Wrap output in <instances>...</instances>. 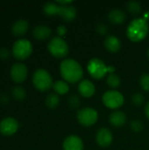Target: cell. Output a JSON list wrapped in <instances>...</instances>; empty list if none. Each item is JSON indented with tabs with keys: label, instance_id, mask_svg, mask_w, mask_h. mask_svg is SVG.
I'll return each mask as SVG.
<instances>
[{
	"label": "cell",
	"instance_id": "cell-1",
	"mask_svg": "<svg viewBox=\"0 0 149 150\" xmlns=\"http://www.w3.org/2000/svg\"><path fill=\"white\" fill-rule=\"evenodd\" d=\"M61 76L69 83H76L83 77V70L82 66L73 59H65L60 65Z\"/></svg>",
	"mask_w": 149,
	"mask_h": 150
},
{
	"label": "cell",
	"instance_id": "cell-2",
	"mask_svg": "<svg viewBox=\"0 0 149 150\" xmlns=\"http://www.w3.org/2000/svg\"><path fill=\"white\" fill-rule=\"evenodd\" d=\"M148 24L143 18L133 19L126 29V35L132 41L139 42L146 38L148 33Z\"/></svg>",
	"mask_w": 149,
	"mask_h": 150
},
{
	"label": "cell",
	"instance_id": "cell-3",
	"mask_svg": "<svg viewBox=\"0 0 149 150\" xmlns=\"http://www.w3.org/2000/svg\"><path fill=\"white\" fill-rule=\"evenodd\" d=\"M32 83L40 91H47L53 86L51 75L44 69H38L32 76Z\"/></svg>",
	"mask_w": 149,
	"mask_h": 150
},
{
	"label": "cell",
	"instance_id": "cell-4",
	"mask_svg": "<svg viewBox=\"0 0 149 150\" xmlns=\"http://www.w3.org/2000/svg\"><path fill=\"white\" fill-rule=\"evenodd\" d=\"M32 52V45L26 39H19L16 40L12 46V55L18 60H25L28 58Z\"/></svg>",
	"mask_w": 149,
	"mask_h": 150
},
{
	"label": "cell",
	"instance_id": "cell-5",
	"mask_svg": "<svg viewBox=\"0 0 149 150\" xmlns=\"http://www.w3.org/2000/svg\"><path fill=\"white\" fill-rule=\"evenodd\" d=\"M47 48L50 54L57 58H63L68 54V46L67 42L59 36L52 38L47 45Z\"/></svg>",
	"mask_w": 149,
	"mask_h": 150
},
{
	"label": "cell",
	"instance_id": "cell-6",
	"mask_svg": "<svg viewBox=\"0 0 149 150\" xmlns=\"http://www.w3.org/2000/svg\"><path fill=\"white\" fill-rule=\"evenodd\" d=\"M87 69L90 76L95 79H100L104 77L108 72V67L101 59L98 58H92L90 60Z\"/></svg>",
	"mask_w": 149,
	"mask_h": 150
},
{
	"label": "cell",
	"instance_id": "cell-7",
	"mask_svg": "<svg viewBox=\"0 0 149 150\" xmlns=\"http://www.w3.org/2000/svg\"><path fill=\"white\" fill-rule=\"evenodd\" d=\"M76 117L78 122L81 125L84 127H90L97 122L98 119V114L95 109L90 107H85L78 111Z\"/></svg>",
	"mask_w": 149,
	"mask_h": 150
},
{
	"label": "cell",
	"instance_id": "cell-8",
	"mask_svg": "<svg viewBox=\"0 0 149 150\" xmlns=\"http://www.w3.org/2000/svg\"><path fill=\"white\" fill-rule=\"evenodd\" d=\"M103 103L110 109H116L124 104L123 95L117 91H108L103 95Z\"/></svg>",
	"mask_w": 149,
	"mask_h": 150
},
{
	"label": "cell",
	"instance_id": "cell-9",
	"mask_svg": "<svg viewBox=\"0 0 149 150\" xmlns=\"http://www.w3.org/2000/svg\"><path fill=\"white\" fill-rule=\"evenodd\" d=\"M19 127L18 120L11 117L4 118L0 122V133L5 136L13 135Z\"/></svg>",
	"mask_w": 149,
	"mask_h": 150
},
{
	"label": "cell",
	"instance_id": "cell-10",
	"mask_svg": "<svg viewBox=\"0 0 149 150\" xmlns=\"http://www.w3.org/2000/svg\"><path fill=\"white\" fill-rule=\"evenodd\" d=\"M27 74H28L27 67L24 63H20V62L14 63L10 70L11 78L16 83L24 82L27 77Z\"/></svg>",
	"mask_w": 149,
	"mask_h": 150
},
{
	"label": "cell",
	"instance_id": "cell-11",
	"mask_svg": "<svg viewBox=\"0 0 149 150\" xmlns=\"http://www.w3.org/2000/svg\"><path fill=\"white\" fill-rule=\"evenodd\" d=\"M112 139H113V136H112L111 130L106 127L100 128L97 131V135H96V141L97 144L102 148H106L110 146L111 143L112 142Z\"/></svg>",
	"mask_w": 149,
	"mask_h": 150
},
{
	"label": "cell",
	"instance_id": "cell-12",
	"mask_svg": "<svg viewBox=\"0 0 149 150\" xmlns=\"http://www.w3.org/2000/svg\"><path fill=\"white\" fill-rule=\"evenodd\" d=\"M62 148L63 150H83V142L80 137L69 135L64 140Z\"/></svg>",
	"mask_w": 149,
	"mask_h": 150
},
{
	"label": "cell",
	"instance_id": "cell-13",
	"mask_svg": "<svg viewBox=\"0 0 149 150\" xmlns=\"http://www.w3.org/2000/svg\"><path fill=\"white\" fill-rule=\"evenodd\" d=\"M58 15H60L66 22H70L76 17V8L71 4L60 5Z\"/></svg>",
	"mask_w": 149,
	"mask_h": 150
},
{
	"label": "cell",
	"instance_id": "cell-14",
	"mask_svg": "<svg viewBox=\"0 0 149 150\" xmlns=\"http://www.w3.org/2000/svg\"><path fill=\"white\" fill-rule=\"evenodd\" d=\"M78 91L83 97L90 98L91 96L94 95V93L96 91V88H95V85L93 84L92 82H90V80L85 79V80H83L79 83Z\"/></svg>",
	"mask_w": 149,
	"mask_h": 150
},
{
	"label": "cell",
	"instance_id": "cell-15",
	"mask_svg": "<svg viewBox=\"0 0 149 150\" xmlns=\"http://www.w3.org/2000/svg\"><path fill=\"white\" fill-rule=\"evenodd\" d=\"M105 47L108 51L116 53L121 48V41L117 36L109 35L105 40Z\"/></svg>",
	"mask_w": 149,
	"mask_h": 150
},
{
	"label": "cell",
	"instance_id": "cell-16",
	"mask_svg": "<svg viewBox=\"0 0 149 150\" xmlns=\"http://www.w3.org/2000/svg\"><path fill=\"white\" fill-rule=\"evenodd\" d=\"M52 33V30L44 25H40L34 27L32 31V35L35 39L40 40H47V38L50 37Z\"/></svg>",
	"mask_w": 149,
	"mask_h": 150
},
{
	"label": "cell",
	"instance_id": "cell-17",
	"mask_svg": "<svg viewBox=\"0 0 149 150\" xmlns=\"http://www.w3.org/2000/svg\"><path fill=\"white\" fill-rule=\"evenodd\" d=\"M110 123L115 127H120L124 126L126 122V116L123 112L116 111L111 113L109 117Z\"/></svg>",
	"mask_w": 149,
	"mask_h": 150
},
{
	"label": "cell",
	"instance_id": "cell-18",
	"mask_svg": "<svg viewBox=\"0 0 149 150\" xmlns=\"http://www.w3.org/2000/svg\"><path fill=\"white\" fill-rule=\"evenodd\" d=\"M29 28V24L28 21L25 19H18L17 20L12 27H11V32L15 36H22L24 35Z\"/></svg>",
	"mask_w": 149,
	"mask_h": 150
},
{
	"label": "cell",
	"instance_id": "cell-19",
	"mask_svg": "<svg viewBox=\"0 0 149 150\" xmlns=\"http://www.w3.org/2000/svg\"><path fill=\"white\" fill-rule=\"evenodd\" d=\"M126 13L120 9H112L108 13V19L110 20V22L116 25L122 24L126 20Z\"/></svg>",
	"mask_w": 149,
	"mask_h": 150
},
{
	"label": "cell",
	"instance_id": "cell-20",
	"mask_svg": "<svg viewBox=\"0 0 149 150\" xmlns=\"http://www.w3.org/2000/svg\"><path fill=\"white\" fill-rule=\"evenodd\" d=\"M59 7L60 5L56 3L47 2L43 5V11L48 16H54L59 13Z\"/></svg>",
	"mask_w": 149,
	"mask_h": 150
},
{
	"label": "cell",
	"instance_id": "cell-21",
	"mask_svg": "<svg viewBox=\"0 0 149 150\" xmlns=\"http://www.w3.org/2000/svg\"><path fill=\"white\" fill-rule=\"evenodd\" d=\"M53 88H54V91L56 92V94H59V95H64V94L68 93V91H69L68 84L66 82L61 81V80L54 82L53 84Z\"/></svg>",
	"mask_w": 149,
	"mask_h": 150
},
{
	"label": "cell",
	"instance_id": "cell-22",
	"mask_svg": "<svg viewBox=\"0 0 149 150\" xmlns=\"http://www.w3.org/2000/svg\"><path fill=\"white\" fill-rule=\"evenodd\" d=\"M46 105L50 109H54L59 105L60 103V98L59 95L56 93H50L47 96L45 100Z\"/></svg>",
	"mask_w": 149,
	"mask_h": 150
},
{
	"label": "cell",
	"instance_id": "cell-23",
	"mask_svg": "<svg viewBox=\"0 0 149 150\" xmlns=\"http://www.w3.org/2000/svg\"><path fill=\"white\" fill-rule=\"evenodd\" d=\"M126 8L133 15H138L141 12V4L138 1H129L126 4Z\"/></svg>",
	"mask_w": 149,
	"mask_h": 150
},
{
	"label": "cell",
	"instance_id": "cell-24",
	"mask_svg": "<svg viewBox=\"0 0 149 150\" xmlns=\"http://www.w3.org/2000/svg\"><path fill=\"white\" fill-rule=\"evenodd\" d=\"M11 93H12V96L13 98L16 99V100H24L26 97V92H25V90L21 87V86H15L13 87L12 91H11Z\"/></svg>",
	"mask_w": 149,
	"mask_h": 150
},
{
	"label": "cell",
	"instance_id": "cell-25",
	"mask_svg": "<svg viewBox=\"0 0 149 150\" xmlns=\"http://www.w3.org/2000/svg\"><path fill=\"white\" fill-rule=\"evenodd\" d=\"M107 84L112 87V88H118L119 85H120V83H121V80H120V77L116 75V74H110L107 77Z\"/></svg>",
	"mask_w": 149,
	"mask_h": 150
},
{
	"label": "cell",
	"instance_id": "cell-26",
	"mask_svg": "<svg viewBox=\"0 0 149 150\" xmlns=\"http://www.w3.org/2000/svg\"><path fill=\"white\" fill-rule=\"evenodd\" d=\"M145 98L141 93H135L132 96V102L136 106H141L144 104Z\"/></svg>",
	"mask_w": 149,
	"mask_h": 150
},
{
	"label": "cell",
	"instance_id": "cell-27",
	"mask_svg": "<svg viewBox=\"0 0 149 150\" xmlns=\"http://www.w3.org/2000/svg\"><path fill=\"white\" fill-rule=\"evenodd\" d=\"M140 83L142 89L146 91H149V74L145 73L141 75L140 79Z\"/></svg>",
	"mask_w": 149,
	"mask_h": 150
},
{
	"label": "cell",
	"instance_id": "cell-28",
	"mask_svg": "<svg viewBox=\"0 0 149 150\" xmlns=\"http://www.w3.org/2000/svg\"><path fill=\"white\" fill-rule=\"evenodd\" d=\"M68 104L73 109L77 108L80 105V98H79V97L77 95H75V94L71 95L68 99Z\"/></svg>",
	"mask_w": 149,
	"mask_h": 150
},
{
	"label": "cell",
	"instance_id": "cell-29",
	"mask_svg": "<svg viewBox=\"0 0 149 150\" xmlns=\"http://www.w3.org/2000/svg\"><path fill=\"white\" fill-rule=\"evenodd\" d=\"M130 127H131V128H132V130L133 132L139 133V132H141L143 129L144 125H143L142 121H141L139 120H133L131 121Z\"/></svg>",
	"mask_w": 149,
	"mask_h": 150
},
{
	"label": "cell",
	"instance_id": "cell-30",
	"mask_svg": "<svg viewBox=\"0 0 149 150\" xmlns=\"http://www.w3.org/2000/svg\"><path fill=\"white\" fill-rule=\"evenodd\" d=\"M96 31L100 35H105L108 33V26L104 23H98L96 26Z\"/></svg>",
	"mask_w": 149,
	"mask_h": 150
},
{
	"label": "cell",
	"instance_id": "cell-31",
	"mask_svg": "<svg viewBox=\"0 0 149 150\" xmlns=\"http://www.w3.org/2000/svg\"><path fill=\"white\" fill-rule=\"evenodd\" d=\"M10 57V51L6 47H2L0 48V59L2 60H6Z\"/></svg>",
	"mask_w": 149,
	"mask_h": 150
},
{
	"label": "cell",
	"instance_id": "cell-32",
	"mask_svg": "<svg viewBox=\"0 0 149 150\" xmlns=\"http://www.w3.org/2000/svg\"><path fill=\"white\" fill-rule=\"evenodd\" d=\"M56 32H57V33H58L59 37H61V36H63V35H65V34H66V33H67V28H66V26H65V25H59V26L57 27Z\"/></svg>",
	"mask_w": 149,
	"mask_h": 150
},
{
	"label": "cell",
	"instance_id": "cell-33",
	"mask_svg": "<svg viewBox=\"0 0 149 150\" xmlns=\"http://www.w3.org/2000/svg\"><path fill=\"white\" fill-rule=\"evenodd\" d=\"M56 4H58L59 5H68V4H72V1L71 0H69V1L58 0V1H56Z\"/></svg>",
	"mask_w": 149,
	"mask_h": 150
},
{
	"label": "cell",
	"instance_id": "cell-34",
	"mask_svg": "<svg viewBox=\"0 0 149 150\" xmlns=\"http://www.w3.org/2000/svg\"><path fill=\"white\" fill-rule=\"evenodd\" d=\"M4 100V105L7 104L8 101H9V98H8V96H7L6 94H4V95H3L2 97H0V101H1L2 103H3Z\"/></svg>",
	"mask_w": 149,
	"mask_h": 150
},
{
	"label": "cell",
	"instance_id": "cell-35",
	"mask_svg": "<svg viewBox=\"0 0 149 150\" xmlns=\"http://www.w3.org/2000/svg\"><path fill=\"white\" fill-rule=\"evenodd\" d=\"M145 112H146L147 117L149 119V102L147 104V105H146V107H145Z\"/></svg>",
	"mask_w": 149,
	"mask_h": 150
},
{
	"label": "cell",
	"instance_id": "cell-36",
	"mask_svg": "<svg viewBox=\"0 0 149 150\" xmlns=\"http://www.w3.org/2000/svg\"><path fill=\"white\" fill-rule=\"evenodd\" d=\"M108 71H110V72H112V71H114V67H112V66H111V67H108Z\"/></svg>",
	"mask_w": 149,
	"mask_h": 150
},
{
	"label": "cell",
	"instance_id": "cell-37",
	"mask_svg": "<svg viewBox=\"0 0 149 150\" xmlns=\"http://www.w3.org/2000/svg\"><path fill=\"white\" fill-rule=\"evenodd\" d=\"M148 58H149V47H148Z\"/></svg>",
	"mask_w": 149,
	"mask_h": 150
}]
</instances>
